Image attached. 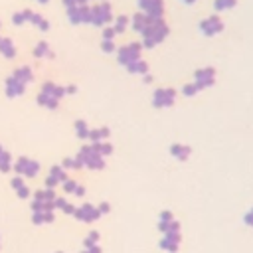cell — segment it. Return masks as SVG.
Returning a JSON list of instances; mask_svg holds the SVG:
<instances>
[{
  "label": "cell",
  "instance_id": "1",
  "mask_svg": "<svg viewBox=\"0 0 253 253\" xmlns=\"http://www.w3.org/2000/svg\"><path fill=\"white\" fill-rule=\"evenodd\" d=\"M168 34V28H166V24L162 22V20H152L144 30H142V38H144V45H154V43H158V42H162V38Z\"/></svg>",
  "mask_w": 253,
  "mask_h": 253
},
{
  "label": "cell",
  "instance_id": "2",
  "mask_svg": "<svg viewBox=\"0 0 253 253\" xmlns=\"http://www.w3.org/2000/svg\"><path fill=\"white\" fill-rule=\"evenodd\" d=\"M14 170H16V174H24V176H32L34 178L40 172V164L36 160H30V158L22 156V158H18L14 162Z\"/></svg>",
  "mask_w": 253,
  "mask_h": 253
},
{
  "label": "cell",
  "instance_id": "3",
  "mask_svg": "<svg viewBox=\"0 0 253 253\" xmlns=\"http://www.w3.org/2000/svg\"><path fill=\"white\" fill-rule=\"evenodd\" d=\"M111 8H109V4H99V6H95V8H91V14H89V22H93V24H97V26H103V24H107V22H111Z\"/></svg>",
  "mask_w": 253,
  "mask_h": 253
},
{
  "label": "cell",
  "instance_id": "4",
  "mask_svg": "<svg viewBox=\"0 0 253 253\" xmlns=\"http://www.w3.org/2000/svg\"><path fill=\"white\" fill-rule=\"evenodd\" d=\"M138 55H140V45L138 43H128V45H125V47L119 49V61L123 65L134 63L138 59Z\"/></svg>",
  "mask_w": 253,
  "mask_h": 253
},
{
  "label": "cell",
  "instance_id": "5",
  "mask_svg": "<svg viewBox=\"0 0 253 253\" xmlns=\"http://www.w3.org/2000/svg\"><path fill=\"white\" fill-rule=\"evenodd\" d=\"M89 14H91V8H87L85 4H79V6H69L67 8V16L73 24H79V22H89Z\"/></svg>",
  "mask_w": 253,
  "mask_h": 253
},
{
  "label": "cell",
  "instance_id": "6",
  "mask_svg": "<svg viewBox=\"0 0 253 253\" xmlns=\"http://www.w3.org/2000/svg\"><path fill=\"white\" fill-rule=\"evenodd\" d=\"M138 2H140V6H142L146 16H150L152 20L160 18V14H162V0H138Z\"/></svg>",
  "mask_w": 253,
  "mask_h": 253
},
{
  "label": "cell",
  "instance_id": "7",
  "mask_svg": "<svg viewBox=\"0 0 253 253\" xmlns=\"http://www.w3.org/2000/svg\"><path fill=\"white\" fill-rule=\"evenodd\" d=\"M200 28H202V32H204L206 36H213V34L221 32L223 24H221V20H219L217 16H210V18H206V20L200 24Z\"/></svg>",
  "mask_w": 253,
  "mask_h": 253
},
{
  "label": "cell",
  "instance_id": "8",
  "mask_svg": "<svg viewBox=\"0 0 253 253\" xmlns=\"http://www.w3.org/2000/svg\"><path fill=\"white\" fill-rule=\"evenodd\" d=\"M174 97H176L174 89H158L154 93V105L156 107H168L174 103Z\"/></svg>",
  "mask_w": 253,
  "mask_h": 253
},
{
  "label": "cell",
  "instance_id": "9",
  "mask_svg": "<svg viewBox=\"0 0 253 253\" xmlns=\"http://www.w3.org/2000/svg\"><path fill=\"white\" fill-rule=\"evenodd\" d=\"M213 77H215V73H213V69L211 67H208V69H198L196 71V85H198V89H204V87H208V85H211L213 83Z\"/></svg>",
  "mask_w": 253,
  "mask_h": 253
},
{
  "label": "cell",
  "instance_id": "10",
  "mask_svg": "<svg viewBox=\"0 0 253 253\" xmlns=\"http://www.w3.org/2000/svg\"><path fill=\"white\" fill-rule=\"evenodd\" d=\"M26 91V83H22L20 79H16L14 75L6 79V95L8 97H18Z\"/></svg>",
  "mask_w": 253,
  "mask_h": 253
},
{
  "label": "cell",
  "instance_id": "11",
  "mask_svg": "<svg viewBox=\"0 0 253 253\" xmlns=\"http://www.w3.org/2000/svg\"><path fill=\"white\" fill-rule=\"evenodd\" d=\"M73 215L79 217V219H83V221H91V219H95V217L99 215V210L93 208L91 204H83L81 208H77V210L73 211Z\"/></svg>",
  "mask_w": 253,
  "mask_h": 253
},
{
  "label": "cell",
  "instance_id": "12",
  "mask_svg": "<svg viewBox=\"0 0 253 253\" xmlns=\"http://www.w3.org/2000/svg\"><path fill=\"white\" fill-rule=\"evenodd\" d=\"M67 178H65V172H63V168L61 166H53L51 168V172L47 174V180H45V186L47 188H53V186H57L59 182L63 184Z\"/></svg>",
  "mask_w": 253,
  "mask_h": 253
},
{
  "label": "cell",
  "instance_id": "13",
  "mask_svg": "<svg viewBox=\"0 0 253 253\" xmlns=\"http://www.w3.org/2000/svg\"><path fill=\"white\" fill-rule=\"evenodd\" d=\"M24 14H26V22L36 24L40 30H49V22H47L43 16H40V14L32 12V10H24Z\"/></svg>",
  "mask_w": 253,
  "mask_h": 253
},
{
  "label": "cell",
  "instance_id": "14",
  "mask_svg": "<svg viewBox=\"0 0 253 253\" xmlns=\"http://www.w3.org/2000/svg\"><path fill=\"white\" fill-rule=\"evenodd\" d=\"M178 243H180L178 233H166V237L160 241V247H162V249H168L170 253H174V251L178 249Z\"/></svg>",
  "mask_w": 253,
  "mask_h": 253
},
{
  "label": "cell",
  "instance_id": "15",
  "mask_svg": "<svg viewBox=\"0 0 253 253\" xmlns=\"http://www.w3.org/2000/svg\"><path fill=\"white\" fill-rule=\"evenodd\" d=\"M0 53H2L4 57H8V59H12V57L16 55V47H14L12 40H8V38H0Z\"/></svg>",
  "mask_w": 253,
  "mask_h": 253
},
{
  "label": "cell",
  "instance_id": "16",
  "mask_svg": "<svg viewBox=\"0 0 253 253\" xmlns=\"http://www.w3.org/2000/svg\"><path fill=\"white\" fill-rule=\"evenodd\" d=\"M150 22H152V18H150V16H146L144 12H142V14H136V16L132 18V26H134V30H136V32H142Z\"/></svg>",
  "mask_w": 253,
  "mask_h": 253
},
{
  "label": "cell",
  "instance_id": "17",
  "mask_svg": "<svg viewBox=\"0 0 253 253\" xmlns=\"http://www.w3.org/2000/svg\"><path fill=\"white\" fill-rule=\"evenodd\" d=\"M57 97H53V95H47V93H40L38 95V103L42 105V107H47V109H55L57 107Z\"/></svg>",
  "mask_w": 253,
  "mask_h": 253
},
{
  "label": "cell",
  "instance_id": "18",
  "mask_svg": "<svg viewBox=\"0 0 253 253\" xmlns=\"http://www.w3.org/2000/svg\"><path fill=\"white\" fill-rule=\"evenodd\" d=\"M12 75H14L16 79H20L22 83H28V81H32V77H34L30 67H18V69H16Z\"/></svg>",
  "mask_w": 253,
  "mask_h": 253
},
{
  "label": "cell",
  "instance_id": "19",
  "mask_svg": "<svg viewBox=\"0 0 253 253\" xmlns=\"http://www.w3.org/2000/svg\"><path fill=\"white\" fill-rule=\"evenodd\" d=\"M170 152H172L178 160H186L188 154H190V148H188V146H182V144H174V146L170 148Z\"/></svg>",
  "mask_w": 253,
  "mask_h": 253
},
{
  "label": "cell",
  "instance_id": "20",
  "mask_svg": "<svg viewBox=\"0 0 253 253\" xmlns=\"http://www.w3.org/2000/svg\"><path fill=\"white\" fill-rule=\"evenodd\" d=\"M34 55L36 57H51V51H49V45L45 42H40L34 49Z\"/></svg>",
  "mask_w": 253,
  "mask_h": 253
},
{
  "label": "cell",
  "instance_id": "21",
  "mask_svg": "<svg viewBox=\"0 0 253 253\" xmlns=\"http://www.w3.org/2000/svg\"><path fill=\"white\" fill-rule=\"evenodd\" d=\"M49 223L53 221V213L51 211H34V223Z\"/></svg>",
  "mask_w": 253,
  "mask_h": 253
},
{
  "label": "cell",
  "instance_id": "22",
  "mask_svg": "<svg viewBox=\"0 0 253 253\" xmlns=\"http://www.w3.org/2000/svg\"><path fill=\"white\" fill-rule=\"evenodd\" d=\"M10 168H12V156L6 150H2V154H0V170L2 172H8Z\"/></svg>",
  "mask_w": 253,
  "mask_h": 253
},
{
  "label": "cell",
  "instance_id": "23",
  "mask_svg": "<svg viewBox=\"0 0 253 253\" xmlns=\"http://www.w3.org/2000/svg\"><path fill=\"white\" fill-rule=\"evenodd\" d=\"M109 130L107 128H97V130H89V138L95 142H103V138H107Z\"/></svg>",
  "mask_w": 253,
  "mask_h": 253
},
{
  "label": "cell",
  "instance_id": "24",
  "mask_svg": "<svg viewBox=\"0 0 253 253\" xmlns=\"http://www.w3.org/2000/svg\"><path fill=\"white\" fill-rule=\"evenodd\" d=\"M126 67H128V71H130V73H146V69H148V67H146V63H144V61H140V59H136L134 63H130V65H126Z\"/></svg>",
  "mask_w": 253,
  "mask_h": 253
},
{
  "label": "cell",
  "instance_id": "25",
  "mask_svg": "<svg viewBox=\"0 0 253 253\" xmlns=\"http://www.w3.org/2000/svg\"><path fill=\"white\" fill-rule=\"evenodd\" d=\"M75 130H77V136L89 138V128H87V125H85L83 121H77V123H75Z\"/></svg>",
  "mask_w": 253,
  "mask_h": 253
},
{
  "label": "cell",
  "instance_id": "26",
  "mask_svg": "<svg viewBox=\"0 0 253 253\" xmlns=\"http://www.w3.org/2000/svg\"><path fill=\"white\" fill-rule=\"evenodd\" d=\"M128 22H130V20H128L126 16H119V18H117V24L113 26L115 32H117V34H119V32H125V28L128 26Z\"/></svg>",
  "mask_w": 253,
  "mask_h": 253
},
{
  "label": "cell",
  "instance_id": "27",
  "mask_svg": "<svg viewBox=\"0 0 253 253\" xmlns=\"http://www.w3.org/2000/svg\"><path fill=\"white\" fill-rule=\"evenodd\" d=\"M235 4V0H215V10H225L231 8Z\"/></svg>",
  "mask_w": 253,
  "mask_h": 253
},
{
  "label": "cell",
  "instance_id": "28",
  "mask_svg": "<svg viewBox=\"0 0 253 253\" xmlns=\"http://www.w3.org/2000/svg\"><path fill=\"white\" fill-rule=\"evenodd\" d=\"M12 22H14V24H18V26H22V24L26 22V14H24V12L14 14V16H12Z\"/></svg>",
  "mask_w": 253,
  "mask_h": 253
},
{
  "label": "cell",
  "instance_id": "29",
  "mask_svg": "<svg viewBox=\"0 0 253 253\" xmlns=\"http://www.w3.org/2000/svg\"><path fill=\"white\" fill-rule=\"evenodd\" d=\"M97 237H99V235H97L95 231H93V233H89V237L85 239V245H87L89 249H91V247H95V243H97Z\"/></svg>",
  "mask_w": 253,
  "mask_h": 253
},
{
  "label": "cell",
  "instance_id": "30",
  "mask_svg": "<svg viewBox=\"0 0 253 253\" xmlns=\"http://www.w3.org/2000/svg\"><path fill=\"white\" fill-rule=\"evenodd\" d=\"M63 190H65V192H75V190H77V184H75L73 180H65V182H63Z\"/></svg>",
  "mask_w": 253,
  "mask_h": 253
},
{
  "label": "cell",
  "instance_id": "31",
  "mask_svg": "<svg viewBox=\"0 0 253 253\" xmlns=\"http://www.w3.org/2000/svg\"><path fill=\"white\" fill-rule=\"evenodd\" d=\"M196 91H200L196 83H192V85H184V95H194Z\"/></svg>",
  "mask_w": 253,
  "mask_h": 253
},
{
  "label": "cell",
  "instance_id": "32",
  "mask_svg": "<svg viewBox=\"0 0 253 253\" xmlns=\"http://www.w3.org/2000/svg\"><path fill=\"white\" fill-rule=\"evenodd\" d=\"M113 49H115L113 40H103V51H113Z\"/></svg>",
  "mask_w": 253,
  "mask_h": 253
},
{
  "label": "cell",
  "instance_id": "33",
  "mask_svg": "<svg viewBox=\"0 0 253 253\" xmlns=\"http://www.w3.org/2000/svg\"><path fill=\"white\" fill-rule=\"evenodd\" d=\"M117 32H115V28H105V32H103V36H105V40H113V36H115Z\"/></svg>",
  "mask_w": 253,
  "mask_h": 253
},
{
  "label": "cell",
  "instance_id": "34",
  "mask_svg": "<svg viewBox=\"0 0 253 253\" xmlns=\"http://www.w3.org/2000/svg\"><path fill=\"white\" fill-rule=\"evenodd\" d=\"M87 0H63V4L69 8V6H79V4H85Z\"/></svg>",
  "mask_w": 253,
  "mask_h": 253
},
{
  "label": "cell",
  "instance_id": "35",
  "mask_svg": "<svg viewBox=\"0 0 253 253\" xmlns=\"http://www.w3.org/2000/svg\"><path fill=\"white\" fill-rule=\"evenodd\" d=\"M172 219H174V215L170 211H162L160 213V221H172Z\"/></svg>",
  "mask_w": 253,
  "mask_h": 253
},
{
  "label": "cell",
  "instance_id": "36",
  "mask_svg": "<svg viewBox=\"0 0 253 253\" xmlns=\"http://www.w3.org/2000/svg\"><path fill=\"white\" fill-rule=\"evenodd\" d=\"M109 211V204H101L99 206V213H107Z\"/></svg>",
  "mask_w": 253,
  "mask_h": 253
},
{
  "label": "cell",
  "instance_id": "37",
  "mask_svg": "<svg viewBox=\"0 0 253 253\" xmlns=\"http://www.w3.org/2000/svg\"><path fill=\"white\" fill-rule=\"evenodd\" d=\"M245 221H247L249 225H253V210H251V211H249V213L245 215Z\"/></svg>",
  "mask_w": 253,
  "mask_h": 253
},
{
  "label": "cell",
  "instance_id": "38",
  "mask_svg": "<svg viewBox=\"0 0 253 253\" xmlns=\"http://www.w3.org/2000/svg\"><path fill=\"white\" fill-rule=\"evenodd\" d=\"M65 93H75V87H73V85H69V87H65Z\"/></svg>",
  "mask_w": 253,
  "mask_h": 253
},
{
  "label": "cell",
  "instance_id": "39",
  "mask_svg": "<svg viewBox=\"0 0 253 253\" xmlns=\"http://www.w3.org/2000/svg\"><path fill=\"white\" fill-rule=\"evenodd\" d=\"M38 2H40V4H45V2H49V0H38Z\"/></svg>",
  "mask_w": 253,
  "mask_h": 253
},
{
  "label": "cell",
  "instance_id": "40",
  "mask_svg": "<svg viewBox=\"0 0 253 253\" xmlns=\"http://www.w3.org/2000/svg\"><path fill=\"white\" fill-rule=\"evenodd\" d=\"M184 2H188V4H192V2H196V0H184Z\"/></svg>",
  "mask_w": 253,
  "mask_h": 253
},
{
  "label": "cell",
  "instance_id": "41",
  "mask_svg": "<svg viewBox=\"0 0 253 253\" xmlns=\"http://www.w3.org/2000/svg\"><path fill=\"white\" fill-rule=\"evenodd\" d=\"M2 150H4V148H2V146H0V154H2Z\"/></svg>",
  "mask_w": 253,
  "mask_h": 253
},
{
  "label": "cell",
  "instance_id": "42",
  "mask_svg": "<svg viewBox=\"0 0 253 253\" xmlns=\"http://www.w3.org/2000/svg\"><path fill=\"white\" fill-rule=\"evenodd\" d=\"M85 253H87V251H85Z\"/></svg>",
  "mask_w": 253,
  "mask_h": 253
}]
</instances>
